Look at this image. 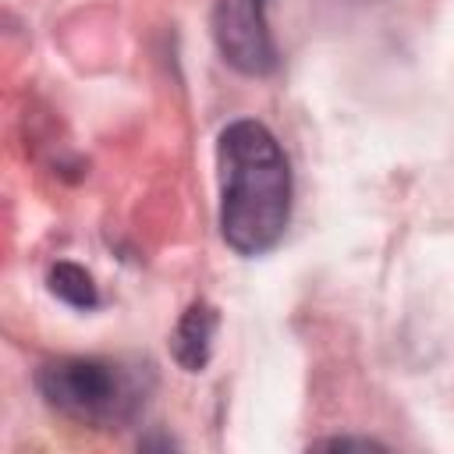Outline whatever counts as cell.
I'll use <instances>...</instances> for the list:
<instances>
[{"mask_svg":"<svg viewBox=\"0 0 454 454\" xmlns=\"http://www.w3.org/2000/svg\"><path fill=\"white\" fill-rule=\"evenodd\" d=\"M35 387L50 408L96 429L128 426L145 404L142 376L114 358L67 355L43 362L35 372Z\"/></svg>","mask_w":454,"mask_h":454,"instance_id":"cell-2","label":"cell"},{"mask_svg":"<svg viewBox=\"0 0 454 454\" xmlns=\"http://www.w3.org/2000/svg\"><path fill=\"white\" fill-rule=\"evenodd\" d=\"M220 234L241 255L270 252L291 220V167L280 142L259 121L220 131Z\"/></svg>","mask_w":454,"mask_h":454,"instance_id":"cell-1","label":"cell"},{"mask_svg":"<svg viewBox=\"0 0 454 454\" xmlns=\"http://www.w3.org/2000/svg\"><path fill=\"white\" fill-rule=\"evenodd\" d=\"M316 447H362V450H369V447H380L376 440H351V436H340V440H319Z\"/></svg>","mask_w":454,"mask_h":454,"instance_id":"cell-6","label":"cell"},{"mask_svg":"<svg viewBox=\"0 0 454 454\" xmlns=\"http://www.w3.org/2000/svg\"><path fill=\"white\" fill-rule=\"evenodd\" d=\"M213 39L220 57L241 74L262 78L277 67V46L266 25V0H216Z\"/></svg>","mask_w":454,"mask_h":454,"instance_id":"cell-3","label":"cell"},{"mask_svg":"<svg viewBox=\"0 0 454 454\" xmlns=\"http://www.w3.org/2000/svg\"><path fill=\"white\" fill-rule=\"evenodd\" d=\"M213 337H216V309L209 301L188 305L170 333V351L177 365L184 372H202L213 355Z\"/></svg>","mask_w":454,"mask_h":454,"instance_id":"cell-4","label":"cell"},{"mask_svg":"<svg viewBox=\"0 0 454 454\" xmlns=\"http://www.w3.org/2000/svg\"><path fill=\"white\" fill-rule=\"evenodd\" d=\"M46 280H50V291L71 309H96L99 305V291L78 262H57Z\"/></svg>","mask_w":454,"mask_h":454,"instance_id":"cell-5","label":"cell"}]
</instances>
